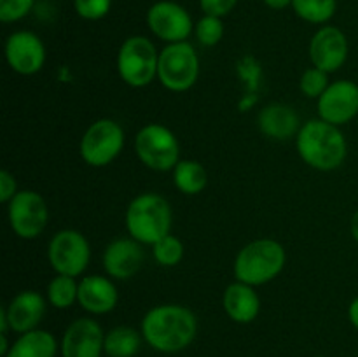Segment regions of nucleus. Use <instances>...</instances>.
Masks as SVG:
<instances>
[{
  "label": "nucleus",
  "mask_w": 358,
  "mask_h": 357,
  "mask_svg": "<svg viewBox=\"0 0 358 357\" xmlns=\"http://www.w3.org/2000/svg\"><path fill=\"white\" fill-rule=\"evenodd\" d=\"M198 332V321L189 308L182 304H159L145 314L142 336L152 349L175 354L192 343Z\"/></svg>",
  "instance_id": "f257e3e1"
},
{
  "label": "nucleus",
  "mask_w": 358,
  "mask_h": 357,
  "mask_svg": "<svg viewBox=\"0 0 358 357\" xmlns=\"http://www.w3.org/2000/svg\"><path fill=\"white\" fill-rule=\"evenodd\" d=\"M296 146L304 163L320 172H331L341 167L348 153L346 139L339 126L324 119L304 122L296 136Z\"/></svg>",
  "instance_id": "f03ea898"
},
{
  "label": "nucleus",
  "mask_w": 358,
  "mask_h": 357,
  "mask_svg": "<svg viewBox=\"0 0 358 357\" xmlns=\"http://www.w3.org/2000/svg\"><path fill=\"white\" fill-rule=\"evenodd\" d=\"M287 254L280 241L259 238L238 252L234 259V276L248 286H264L282 273Z\"/></svg>",
  "instance_id": "7ed1b4c3"
},
{
  "label": "nucleus",
  "mask_w": 358,
  "mask_h": 357,
  "mask_svg": "<svg viewBox=\"0 0 358 357\" xmlns=\"http://www.w3.org/2000/svg\"><path fill=\"white\" fill-rule=\"evenodd\" d=\"M126 227L136 241L154 245L170 234V203L156 192H143L136 196L126 210Z\"/></svg>",
  "instance_id": "20e7f679"
},
{
  "label": "nucleus",
  "mask_w": 358,
  "mask_h": 357,
  "mask_svg": "<svg viewBox=\"0 0 358 357\" xmlns=\"http://www.w3.org/2000/svg\"><path fill=\"white\" fill-rule=\"evenodd\" d=\"M159 52L150 38L133 35L122 42L117 55V70L121 79L131 88L149 86L157 77Z\"/></svg>",
  "instance_id": "39448f33"
},
{
  "label": "nucleus",
  "mask_w": 358,
  "mask_h": 357,
  "mask_svg": "<svg viewBox=\"0 0 358 357\" xmlns=\"http://www.w3.org/2000/svg\"><path fill=\"white\" fill-rule=\"evenodd\" d=\"M135 150L147 168L156 172L173 170L180 161V144L170 128L163 125H147L136 133Z\"/></svg>",
  "instance_id": "423d86ee"
},
{
  "label": "nucleus",
  "mask_w": 358,
  "mask_h": 357,
  "mask_svg": "<svg viewBox=\"0 0 358 357\" xmlns=\"http://www.w3.org/2000/svg\"><path fill=\"white\" fill-rule=\"evenodd\" d=\"M199 77V58L187 41L168 44L159 52L157 79L170 91H187Z\"/></svg>",
  "instance_id": "0eeeda50"
},
{
  "label": "nucleus",
  "mask_w": 358,
  "mask_h": 357,
  "mask_svg": "<svg viewBox=\"0 0 358 357\" xmlns=\"http://www.w3.org/2000/svg\"><path fill=\"white\" fill-rule=\"evenodd\" d=\"M124 132L112 119H98L80 139V156L90 167H107L121 154Z\"/></svg>",
  "instance_id": "6e6552de"
},
{
  "label": "nucleus",
  "mask_w": 358,
  "mask_h": 357,
  "mask_svg": "<svg viewBox=\"0 0 358 357\" xmlns=\"http://www.w3.org/2000/svg\"><path fill=\"white\" fill-rule=\"evenodd\" d=\"M48 258L58 275L79 276L90 265V241L80 231L62 230L49 241Z\"/></svg>",
  "instance_id": "1a4fd4ad"
},
{
  "label": "nucleus",
  "mask_w": 358,
  "mask_h": 357,
  "mask_svg": "<svg viewBox=\"0 0 358 357\" xmlns=\"http://www.w3.org/2000/svg\"><path fill=\"white\" fill-rule=\"evenodd\" d=\"M7 216L14 233L24 240H34L48 226L49 212L44 198L35 191H17L7 203Z\"/></svg>",
  "instance_id": "9d476101"
},
{
  "label": "nucleus",
  "mask_w": 358,
  "mask_h": 357,
  "mask_svg": "<svg viewBox=\"0 0 358 357\" xmlns=\"http://www.w3.org/2000/svg\"><path fill=\"white\" fill-rule=\"evenodd\" d=\"M147 24L150 31L168 44L187 41L192 34V18L185 7L171 0H159L147 10Z\"/></svg>",
  "instance_id": "9b49d317"
},
{
  "label": "nucleus",
  "mask_w": 358,
  "mask_h": 357,
  "mask_svg": "<svg viewBox=\"0 0 358 357\" xmlns=\"http://www.w3.org/2000/svg\"><path fill=\"white\" fill-rule=\"evenodd\" d=\"M320 119L341 126L358 114V84L353 80H336L318 98Z\"/></svg>",
  "instance_id": "f8f14e48"
},
{
  "label": "nucleus",
  "mask_w": 358,
  "mask_h": 357,
  "mask_svg": "<svg viewBox=\"0 0 358 357\" xmlns=\"http://www.w3.org/2000/svg\"><path fill=\"white\" fill-rule=\"evenodd\" d=\"M6 59L14 72L34 76L45 63L44 42L34 31H14L6 42Z\"/></svg>",
  "instance_id": "ddd939ff"
},
{
  "label": "nucleus",
  "mask_w": 358,
  "mask_h": 357,
  "mask_svg": "<svg viewBox=\"0 0 358 357\" xmlns=\"http://www.w3.org/2000/svg\"><path fill=\"white\" fill-rule=\"evenodd\" d=\"M348 38L338 27H322L310 42V58L313 66L331 74L341 69L348 58Z\"/></svg>",
  "instance_id": "4468645a"
},
{
  "label": "nucleus",
  "mask_w": 358,
  "mask_h": 357,
  "mask_svg": "<svg viewBox=\"0 0 358 357\" xmlns=\"http://www.w3.org/2000/svg\"><path fill=\"white\" fill-rule=\"evenodd\" d=\"M105 335L93 318H77L66 328L62 340L63 357H100Z\"/></svg>",
  "instance_id": "2eb2a0df"
},
{
  "label": "nucleus",
  "mask_w": 358,
  "mask_h": 357,
  "mask_svg": "<svg viewBox=\"0 0 358 357\" xmlns=\"http://www.w3.org/2000/svg\"><path fill=\"white\" fill-rule=\"evenodd\" d=\"M143 248L135 238H117L103 252V266L108 276L126 280L135 276L143 265Z\"/></svg>",
  "instance_id": "dca6fc26"
},
{
  "label": "nucleus",
  "mask_w": 358,
  "mask_h": 357,
  "mask_svg": "<svg viewBox=\"0 0 358 357\" xmlns=\"http://www.w3.org/2000/svg\"><path fill=\"white\" fill-rule=\"evenodd\" d=\"M9 326L14 332L34 331L45 314V301L37 290H23L16 294L6 307Z\"/></svg>",
  "instance_id": "f3484780"
},
{
  "label": "nucleus",
  "mask_w": 358,
  "mask_h": 357,
  "mask_svg": "<svg viewBox=\"0 0 358 357\" xmlns=\"http://www.w3.org/2000/svg\"><path fill=\"white\" fill-rule=\"evenodd\" d=\"M117 300V289H115L114 282L110 279H107V276L90 275L84 276L79 282V296H77V301L90 314H108V312L115 308Z\"/></svg>",
  "instance_id": "a211bd4d"
},
{
  "label": "nucleus",
  "mask_w": 358,
  "mask_h": 357,
  "mask_svg": "<svg viewBox=\"0 0 358 357\" xmlns=\"http://www.w3.org/2000/svg\"><path fill=\"white\" fill-rule=\"evenodd\" d=\"M257 122L262 135L273 140H289L294 135L297 136L301 130L297 112L290 105L280 104V102L266 105L259 112Z\"/></svg>",
  "instance_id": "6ab92c4d"
},
{
  "label": "nucleus",
  "mask_w": 358,
  "mask_h": 357,
  "mask_svg": "<svg viewBox=\"0 0 358 357\" xmlns=\"http://www.w3.org/2000/svg\"><path fill=\"white\" fill-rule=\"evenodd\" d=\"M224 310L240 324H248L254 321L261 310V300L254 287L243 282H234L224 293Z\"/></svg>",
  "instance_id": "aec40b11"
},
{
  "label": "nucleus",
  "mask_w": 358,
  "mask_h": 357,
  "mask_svg": "<svg viewBox=\"0 0 358 357\" xmlns=\"http://www.w3.org/2000/svg\"><path fill=\"white\" fill-rule=\"evenodd\" d=\"M56 340L51 332L34 329L23 332L10 346L6 357H55Z\"/></svg>",
  "instance_id": "412c9836"
},
{
  "label": "nucleus",
  "mask_w": 358,
  "mask_h": 357,
  "mask_svg": "<svg viewBox=\"0 0 358 357\" xmlns=\"http://www.w3.org/2000/svg\"><path fill=\"white\" fill-rule=\"evenodd\" d=\"M173 182L184 195H199L208 184V174L205 167L194 160H180L173 168Z\"/></svg>",
  "instance_id": "4be33fe9"
},
{
  "label": "nucleus",
  "mask_w": 358,
  "mask_h": 357,
  "mask_svg": "<svg viewBox=\"0 0 358 357\" xmlns=\"http://www.w3.org/2000/svg\"><path fill=\"white\" fill-rule=\"evenodd\" d=\"M140 332L129 326H117L105 335L103 352L108 357H133L140 350Z\"/></svg>",
  "instance_id": "5701e85b"
},
{
  "label": "nucleus",
  "mask_w": 358,
  "mask_h": 357,
  "mask_svg": "<svg viewBox=\"0 0 358 357\" xmlns=\"http://www.w3.org/2000/svg\"><path fill=\"white\" fill-rule=\"evenodd\" d=\"M292 7L301 20L313 24H324L334 18L338 0H292Z\"/></svg>",
  "instance_id": "b1692460"
},
{
  "label": "nucleus",
  "mask_w": 358,
  "mask_h": 357,
  "mask_svg": "<svg viewBox=\"0 0 358 357\" xmlns=\"http://www.w3.org/2000/svg\"><path fill=\"white\" fill-rule=\"evenodd\" d=\"M79 296V284L76 282V276L56 275L48 286V300L55 308L65 310L72 307Z\"/></svg>",
  "instance_id": "393cba45"
},
{
  "label": "nucleus",
  "mask_w": 358,
  "mask_h": 357,
  "mask_svg": "<svg viewBox=\"0 0 358 357\" xmlns=\"http://www.w3.org/2000/svg\"><path fill=\"white\" fill-rule=\"evenodd\" d=\"M154 258L161 266H177L184 258V244L173 234H166L152 245Z\"/></svg>",
  "instance_id": "a878e982"
},
{
  "label": "nucleus",
  "mask_w": 358,
  "mask_h": 357,
  "mask_svg": "<svg viewBox=\"0 0 358 357\" xmlns=\"http://www.w3.org/2000/svg\"><path fill=\"white\" fill-rule=\"evenodd\" d=\"M196 37H198L199 44L212 48V46L219 44L220 38L224 37V23L222 18L217 16H205L196 23Z\"/></svg>",
  "instance_id": "bb28decb"
},
{
  "label": "nucleus",
  "mask_w": 358,
  "mask_h": 357,
  "mask_svg": "<svg viewBox=\"0 0 358 357\" xmlns=\"http://www.w3.org/2000/svg\"><path fill=\"white\" fill-rule=\"evenodd\" d=\"M299 88L303 91L304 97L308 98H320L324 94V91L329 88V74L324 70L317 69H308L303 74L299 80Z\"/></svg>",
  "instance_id": "cd10ccee"
},
{
  "label": "nucleus",
  "mask_w": 358,
  "mask_h": 357,
  "mask_svg": "<svg viewBox=\"0 0 358 357\" xmlns=\"http://www.w3.org/2000/svg\"><path fill=\"white\" fill-rule=\"evenodd\" d=\"M35 0H0V21L14 23L27 16Z\"/></svg>",
  "instance_id": "c85d7f7f"
},
{
  "label": "nucleus",
  "mask_w": 358,
  "mask_h": 357,
  "mask_svg": "<svg viewBox=\"0 0 358 357\" xmlns=\"http://www.w3.org/2000/svg\"><path fill=\"white\" fill-rule=\"evenodd\" d=\"M73 6L80 18L96 21L107 16L112 7V0H73Z\"/></svg>",
  "instance_id": "c756f323"
},
{
  "label": "nucleus",
  "mask_w": 358,
  "mask_h": 357,
  "mask_svg": "<svg viewBox=\"0 0 358 357\" xmlns=\"http://www.w3.org/2000/svg\"><path fill=\"white\" fill-rule=\"evenodd\" d=\"M238 0H199L201 10L208 16L224 18L236 7Z\"/></svg>",
  "instance_id": "7c9ffc66"
},
{
  "label": "nucleus",
  "mask_w": 358,
  "mask_h": 357,
  "mask_svg": "<svg viewBox=\"0 0 358 357\" xmlns=\"http://www.w3.org/2000/svg\"><path fill=\"white\" fill-rule=\"evenodd\" d=\"M17 184L14 175H10L7 170L0 172V202L9 203L16 196Z\"/></svg>",
  "instance_id": "2f4dec72"
},
{
  "label": "nucleus",
  "mask_w": 358,
  "mask_h": 357,
  "mask_svg": "<svg viewBox=\"0 0 358 357\" xmlns=\"http://www.w3.org/2000/svg\"><path fill=\"white\" fill-rule=\"evenodd\" d=\"M348 317H350V322L353 324V328L358 329V298H355V300L352 301V304H350Z\"/></svg>",
  "instance_id": "473e14b6"
},
{
  "label": "nucleus",
  "mask_w": 358,
  "mask_h": 357,
  "mask_svg": "<svg viewBox=\"0 0 358 357\" xmlns=\"http://www.w3.org/2000/svg\"><path fill=\"white\" fill-rule=\"evenodd\" d=\"M264 4L271 9L280 10V9H285V7L292 6V0H264Z\"/></svg>",
  "instance_id": "72a5a7b5"
},
{
  "label": "nucleus",
  "mask_w": 358,
  "mask_h": 357,
  "mask_svg": "<svg viewBox=\"0 0 358 357\" xmlns=\"http://www.w3.org/2000/svg\"><path fill=\"white\" fill-rule=\"evenodd\" d=\"M10 346L9 343H7V335H3V332H0V356L6 357L7 354H9Z\"/></svg>",
  "instance_id": "f704fd0d"
},
{
  "label": "nucleus",
  "mask_w": 358,
  "mask_h": 357,
  "mask_svg": "<svg viewBox=\"0 0 358 357\" xmlns=\"http://www.w3.org/2000/svg\"><path fill=\"white\" fill-rule=\"evenodd\" d=\"M350 231H352V237L358 241V210L355 214H353L352 223H350Z\"/></svg>",
  "instance_id": "c9c22d12"
},
{
  "label": "nucleus",
  "mask_w": 358,
  "mask_h": 357,
  "mask_svg": "<svg viewBox=\"0 0 358 357\" xmlns=\"http://www.w3.org/2000/svg\"><path fill=\"white\" fill-rule=\"evenodd\" d=\"M317 357H325V356H317Z\"/></svg>",
  "instance_id": "e433bc0d"
}]
</instances>
